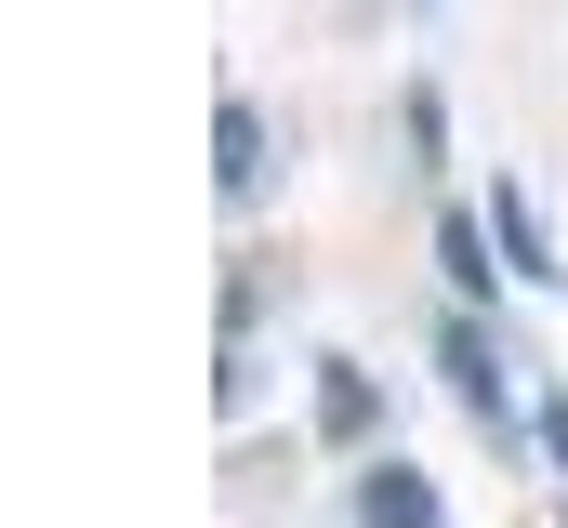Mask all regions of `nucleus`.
Here are the masks:
<instances>
[{"label":"nucleus","instance_id":"nucleus-3","mask_svg":"<svg viewBox=\"0 0 568 528\" xmlns=\"http://www.w3.org/2000/svg\"><path fill=\"white\" fill-rule=\"evenodd\" d=\"M371 423H384V384L357 357H317V436L331 449H371Z\"/></svg>","mask_w":568,"mask_h":528},{"label":"nucleus","instance_id":"nucleus-2","mask_svg":"<svg viewBox=\"0 0 568 528\" xmlns=\"http://www.w3.org/2000/svg\"><path fill=\"white\" fill-rule=\"evenodd\" d=\"M489 252L516 264L529 291H556V277H568V264H556V238H542V199H529V185H489Z\"/></svg>","mask_w":568,"mask_h":528},{"label":"nucleus","instance_id":"nucleus-7","mask_svg":"<svg viewBox=\"0 0 568 528\" xmlns=\"http://www.w3.org/2000/svg\"><path fill=\"white\" fill-rule=\"evenodd\" d=\"M529 436H542V463L568 476V396H542V423H529Z\"/></svg>","mask_w":568,"mask_h":528},{"label":"nucleus","instance_id":"nucleus-6","mask_svg":"<svg viewBox=\"0 0 568 528\" xmlns=\"http://www.w3.org/2000/svg\"><path fill=\"white\" fill-rule=\"evenodd\" d=\"M436 264H449V291L476 304V291L503 277V264H489V212H449V225H436Z\"/></svg>","mask_w":568,"mask_h":528},{"label":"nucleus","instance_id":"nucleus-4","mask_svg":"<svg viewBox=\"0 0 568 528\" xmlns=\"http://www.w3.org/2000/svg\"><path fill=\"white\" fill-rule=\"evenodd\" d=\"M357 528H449V516H436V489L410 463H371V476H357Z\"/></svg>","mask_w":568,"mask_h":528},{"label":"nucleus","instance_id":"nucleus-1","mask_svg":"<svg viewBox=\"0 0 568 528\" xmlns=\"http://www.w3.org/2000/svg\"><path fill=\"white\" fill-rule=\"evenodd\" d=\"M436 370H449V396H463V409H476L489 436H516V384H503L516 357H503V344H489L476 317H449V331H436Z\"/></svg>","mask_w":568,"mask_h":528},{"label":"nucleus","instance_id":"nucleus-5","mask_svg":"<svg viewBox=\"0 0 568 528\" xmlns=\"http://www.w3.org/2000/svg\"><path fill=\"white\" fill-rule=\"evenodd\" d=\"M212 185H225V199L265 185V106H239V93H225V120H212Z\"/></svg>","mask_w":568,"mask_h":528}]
</instances>
